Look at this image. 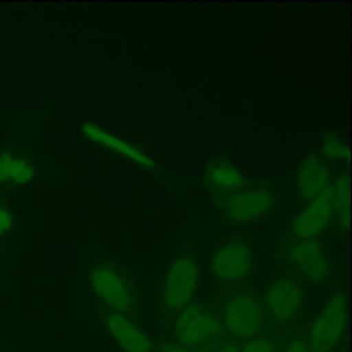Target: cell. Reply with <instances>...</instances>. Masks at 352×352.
Wrapping results in <instances>:
<instances>
[{"label": "cell", "instance_id": "obj_7", "mask_svg": "<svg viewBox=\"0 0 352 352\" xmlns=\"http://www.w3.org/2000/svg\"><path fill=\"white\" fill-rule=\"evenodd\" d=\"M223 324L236 338L257 337L263 324V311L258 301L249 294L232 297L224 307Z\"/></svg>", "mask_w": 352, "mask_h": 352}, {"label": "cell", "instance_id": "obj_11", "mask_svg": "<svg viewBox=\"0 0 352 352\" xmlns=\"http://www.w3.org/2000/svg\"><path fill=\"white\" fill-rule=\"evenodd\" d=\"M331 183V170L315 154L305 155L296 172V191L302 199H312Z\"/></svg>", "mask_w": 352, "mask_h": 352}, {"label": "cell", "instance_id": "obj_19", "mask_svg": "<svg viewBox=\"0 0 352 352\" xmlns=\"http://www.w3.org/2000/svg\"><path fill=\"white\" fill-rule=\"evenodd\" d=\"M12 227V216L7 206L0 201V235L10 231Z\"/></svg>", "mask_w": 352, "mask_h": 352}, {"label": "cell", "instance_id": "obj_4", "mask_svg": "<svg viewBox=\"0 0 352 352\" xmlns=\"http://www.w3.org/2000/svg\"><path fill=\"white\" fill-rule=\"evenodd\" d=\"M336 210V190L330 184L320 194L309 199L308 205L293 219L292 232L300 239H312L326 230Z\"/></svg>", "mask_w": 352, "mask_h": 352}, {"label": "cell", "instance_id": "obj_18", "mask_svg": "<svg viewBox=\"0 0 352 352\" xmlns=\"http://www.w3.org/2000/svg\"><path fill=\"white\" fill-rule=\"evenodd\" d=\"M242 352H276V351L267 338L254 337L245 345Z\"/></svg>", "mask_w": 352, "mask_h": 352}, {"label": "cell", "instance_id": "obj_2", "mask_svg": "<svg viewBox=\"0 0 352 352\" xmlns=\"http://www.w3.org/2000/svg\"><path fill=\"white\" fill-rule=\"evenodd\" d=\"M199 280L197 261L190 256L176 258L168 268L162 282V301L172 309L179 311L188 305Z\"/></svg>", "mask_w": 352, "mask_h": 352}, {"label": "cell", "instance_id": "obj_12", "mask_svg": "<svg viewBox=\"0 0 352 352\" xmlns=\"http://www.w3.org/2000/svg\"><path fill=\"white\" fill-rule=\"evenodd\" d=\"M110 334L126 352H151L153 341L125 315L110 312L104 318Z\"/></svg>", "mask_w": 352, "mask_h": 352}, {"label": "cell", "instance_id": "obj_10", "mask_svg": "<svg viewBox=\"0 0 352 352\" xmlns=\"http://www.w3.org/2000/svg\"><path fill=\"white\" fill-rule=\"evenodd\" d=\"M292 263L314 283H323L331 272V263L322 245L314 239H301L290 249Z\"/></svg>", "mask_w": 352, "mask_h": 352}, {"label": "cell", "instance_id": "obj_16", "mask_svg": "<svg viewBox=\"0 0 352 352\" xmlns=\"http://www.w3.org/2000/svg\"><path fill=\"white\" fill-rule=\"evenodd\" d=\"M320 153L324 158L331 161H338L342 158H348V147L342 138L338 135H326L322 140Z\"/></svg>", "mask_w": 352, "mask_h": 352}, {"label": "cell", "instance_id": "obj_3", "mask_svg": "<svg viewBox=\"0 0 352 352\" xmlns=\"http://www.w3.org/2000/svg\"><path fill=\"white\" fill-rule=\"evenodd\" d=\"M275 195L268 188H243L228 197L223 205L221 217L227 224H250L272 210Z\"/></svg>", "mask_w": 352, "mask_h": 352}, {"label": "cell", "instance_id": "obj_22", "mask_svg": "<svg viewBox=\"0 0 352 352\" xmlns=\"http://www.w3.org/2000/svg\"><path fill=\"white\" fill-rule=\"evenodd\" d=\"M219 352H239V351L234 344H226L219 349Z\"/></svg>", "mask_w": 352, "mask_h": 352}, {"label": "cell", "instance_id": "obj_21", "mask_svg": "<svg viewBox=\"0 0 352 352\" xmlns=\"http://www.w3.org/2000/svg\"><path fill=\"white\" fill-rule=\"evenodd\" d=\"M160 352H191L187 346H183L180 344H169L161 348Z\"/></svg>", "mask_w": 352, "mask_h": 352}, {"label": "cell", "instance_id": "obj_20", "mask_svg": "<svg viewBox=\"0 0 352 352\" xmlns=\"http://www.w3.org/2000/svg\"><path fill=\"white\" fill-rule=\"evenodd\" d=\"M285 352H312V351L309 349L308 344H307L304 340L296 338V340H292V341L287 344Z\"/></svg>", "mask_w": 352, "mask_h": 352}, {"label": "cell", "instance_id": "obj_14", "mask_svg": "<svg viewBox=\"0 0 352 352\" xmlns=\"http://www.w3.org/2000/svg\"><path fill=\"white\" fill-rule=\"evenodd\" d=\"M82 132H84L89 139H92V140H95V142H99V143H103L104 146L117 150L118 153H121V154H124V155L132 158L133 161L142 164L143 166H148V168L154 166V162H153L146 154H143V153L139 151L138 148L129 146V144L125 143L124 140H121V139H118V138L110 135L109 132H106L103 128H100L99 125H96V124H94V122H85V124L82 125Z\"/></svg>", "mask_w": 352, "mask_h": 352}, {"label": "cell", "instance_id": "obj_6", "mask_svg": "<svg viewBox=\"0 0 352 352\" xmlns=\"http://www.w3.org/2000/svg\"><path fill=\"white\" fill-rule=\"evenodd\" d=\"M221 329L220 320L206 308L191 304L179 314L173 333L177 342L183 346L202 344L219 334Z\"/></svg>", "mask_w": 352, "mask_h": 352}, {"label": "cell", "instance_id": "obj_13", "mask_svg": "<svg viewBox=\"0 0 352 352\" xmlns=\"http://www.w3.org/2000/svg\"><path fill=\"white\" fill-rule=\"evenodd\" d=\"M34 177L33 164L11 151L0 153V186L26 184Z\"/></svg>", "mask_w": 352, "mask_h": 352}, {"label": "cell", "instance_id": "obj_5", "mask_svg": "<svg viewBox=\"0 0 352 352\" xmlns=\"http://www.w3.org/2000/svg\"><path fill=\"white\" fill-rule=\"evenodd\" d=\"M89 285L94 293L104 301L113 312L125 314L132 308V292L122 274L109 264H96L89 271Z\"/></svg>", "mask_w": 352, "mask_h": 352}, {"label": "cell", "instance_id": "obj_15", "mask_svg": "<svg viewBox=\"0 0 352 352\" xmlns=\"http://www.w3.org/2000/svg\"><path fill=\"white\" fill-rule=\"evenodd\" d=\"M205 179L216 190H236L243 184V175L231 164L217 161L206 169Z\"/></svg>", "mask_w": 352, "mask_h": 352}, {"label": "cell", "instance_id": "obj_1", "mask_svg": "<svg viewBox=\"0 0 352 352\" xmlns=\"http://www.w3.org/2000/svg\"><path fill=\"white\" fill-rule=\"evenodd\" d=\"M345 326L346 301L342 293H336L309 329L307 342L309 349L312 352H333L344 336Z\"/></svg>", "mask_w": 352, "mask_h": 352}, {"label": "cell", "instance_id": "obj_9", "mask_svg": "<svg viewBox=\"0 0 352 352\" xmlns=\"http://www.w3.org/2000/svg\"><path fill=\"white\" fill-rule=\"evenodd\" d=\"M304 304L301 286L290 278H279L272 282L265 293V307L271 318L278 322L293 319Z\"/></svg>", "mask_w": 352, "mask_h": 352}, {"label": "cell", "instance_id": "obj_17", "mask_svg": "<svg viewBox=\"0 0 352 352\" xmlns=\"http://www.w3.org/2000/svg\"><path fill=\"white\" fill-rule=\"evenodd\" d=\"M336 190V199H337V210L340 212V221L342 223L344 228L348 226V180L345 175L337 176L333 183Z\"/></svg>", "mask_w": 352, "mask_h": 352}, {"label": "cell", "instance_id": "obj_8", "mask_svg": "<svg viewBox=\"0 0 352 352\" xmlns=\"http://www.w3.org/2000/svg\"><path fill=\"white\" fill-rule=\"evenodd\" d=\"M252 265V248L241 239L224 242L212 257V272L221 282L242 280L250 272Z\"/></svg>", "mask_w": 352, "mask_h": 352}]
</instances>
